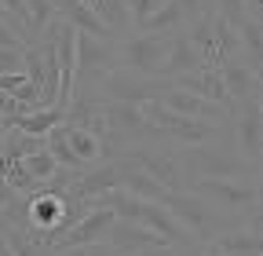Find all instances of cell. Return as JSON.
I'll return each mask as SVG.
<instances>
[{"label":"cell","mask_w":263,"mask_h":256,"mask_svg":"<svg viewBox=\"0 0 263 256\" xmlns=\"http://www.w3.org/2000/svg\"><path fill=\"white\" fill-rule=\"evenodd\" d=\"M161 4H164V0H124L128 22H132V26L139 29V26H143V22H146V19H150V15H154V11H157Z\"/></svg>","instance_id":"obj_17"},{"label":"cell","mask_w":263,"mask_h":256,"mask_svg":"<svg viewBox=\"0 0 263 256\" xmlns=\"http://www.w3.org/2000/svg\"><path fill=\"white\" fill-rule=\"evenodd\" d=\"M238 128H234V139H238V154L245 161L259 165V154H263V106H259V95H249L234 106Z\"/></svg>","instance_id":"obj_6"},{"label":"cell","mask_w":263,"mask_h":256,"mask_svg":"<svg viewBox=\"0 0 263 256\" xmlns=\"http://www.w3.org/2000/svg\"><path fill=\"white\" fill-rule=\"evenodd\" d=\"M172 84L183 88V92H190V95H201V99H209V103H216V106H223L227 114H234V103H230V95H227V88H223L216 66H201V70H194V74H183V77H176Z\"/></svg>","instance_id":"obj_12"},{"label":"cell","mask_w":263,"mask_h":256,"mask_svg":"<svg viewBox=\"0 0 263 256\" xmlns=\"http://www.w3.org/2000/svg\"><path fill=\"white\" fill-rule=\"evenodd\" d=\"M241 15L252 22H263V0H241Z\"/></svg>","instance_id":"obj_22"},{"label":"cell","mask_w":263,"mask_h":256,"mask_svg":"<svg viewBox=\"0 0 263 256\" xmlns=\"http://www.w3.org/2000/svg\"><path fill=\"white\" fill-rule=\"evenodd\" d=\"M209 245H216L223 256H263V234H252V231H245V227L227 231V234L212 238Z\"/></svg>","instance_id":"obj_14"},{"label":"cell","mask_w":263,"mask_h":256,"mask_svg":"<svg viewBox=\"0 0 263 256\" xmlns=\"http://www.w3.org/2000/svg\"><path fill=\"white\" fill-rule=\"evenodd\" d=\"M110 70H117L114 41H99L91 33H77V77H99V74H110Z\"/></svg>","instance_id":"obj_9"},{"label":"cell","mask_w":263,"mask_h":256,"mask_svg":"<svg viewBox=\"0 0 263 256\" xmlns=\"http://www.w3.org/2000/svg\"><path fill=\"white\" fill-rule=\"evenodd\" d=\"M0 4H4V11L22 26V19H26V0H0ZM22 37H26V33H22Z\"/></svg>","instance_id":"obj_21"},{"label":"cell","mask_w":263,"mask_h":256,"mask_svg":"<svg viewBox=\"0 0 263 256\" xmlns=\"http://www.w3.org/2000/svg\"><path fill=\"white\" fill-rule=\"evenodd\" d=\"M161 205L168 209V216L179 223L194 242H201V245L212 242V238H219V234H227V231H238L241 227V220L216 212L212 205H205L197 194H190V190H168V198H164Z\"/></svg>","instance_id":"obj_2"},{"label":"cell","mask_w":263,"mask_h":256,"mask_svg":"<svg viewBox=\"0 0 263 256\" xmlns=\"http://www.w3.org/2000/svg\"><path fill=\"white\" fill-rule=\"evenodd\" d=\"M190 256H223V252H219L216 245H209V242H205V245H194V249H190Z\"/></svg>","instance_id":"obj_24"},{"label":"cell","mask_w":263,"mask_h":256,"mask_svg":"<svg viewBox=\"0 0 263 256\" xmlns=\"http://www.w3.org/2000/svg\"><path fill=\"white\" fill-rule=\"evenodd\" d=\"M81 4H88V8H91V11H95V4H99V0H81Z\"/></svg>","instance_id":"obj_27"},{"label":"cell","mask_w":263,"mask_h":256,"mask_svg":"<svg viewBox=\"0 0 263 256\" xmlns=\"http://www.w3.org/2000/svg\"><path fill=\"white\" fill-rule=\"evenodd\" d=\"M114 212L110 209H88L70 231H66L55 245H51V252H70V249H84V245H99V242H106V234H110V227H114Z\"/></svg>","instance_id":"obj_7"},{"label":"cell","mask_w":263,"mask_h":256,"mask_svg":"<svg viewBox=\"0 0 263 256\" xmlns=\"http://www.w3.org/2000/svg\"><path fill=\"white\" fill-rule=\"evenodd\" d=\"M190 194H197L205 205H212L223 216L245 220L249 212L259 209V183L256 179H197L186 187Z\"/></svg>","instance_id":"obj_3"},{"label":"cell","mask_w":263,"mask_h":256,"mask_svg":"<svg viewBox=\"0 0 263 256\" xmlns=\"http://www.w3.org/2000/svg\"><path fill=\"white\" fill-rule=\"evenodd\" d=\"M183 29V11H179V4L176 0H164V4L139 26V33H179Z\"/></svg>","instance_id":"obj_15"},{"label":"cell","mask_w":263,"mask_h":256,"mask_svg":"<svg viewBox=\"0 0 263 256\" xmlns=\"http://www.w3.org/2000/svg\"><path fill=\"white\" fill-rule=\"evenodd\" d=\"M0 22H4V26H11V29H15V33L22 37V26H18V22H15V19H11V15L4 11V4H0ZM22 41H26V37H22Z\"/></svg>","instance_id":"obj_25"},{"label":"cell","mask_w":263,"mask_h":256,"mask_svg":"<svg viewBox=\"0 0 263 256\" xmlns=\"http://www.w3.org/2000/svg\"><path fill=\"white\" fill-rule=\"evenodd\" d=\"M157 103H161L164 110L179 114V117L205 121V124H216V128H223V121L230 117L223 106H216V103L201 99V95H190V92H183V88H176V84H168V92H161V99H157Z\"/></svg>","instance_id":"obj_8"},{"label":"cell","mask_w":263,"mask_h":256,"mask_svg":"<svg viewBox=\"0 0 263 256\" xmlns=\"http://www.w3.org/2000/svg\"><path fill=\"white\" fill-rule=\"evenodd\" d=\"M22 165H26V172H29V179H33V183H37V190H41V187H44V183H48V179H51V176L59 172V165H55V157H51L48 150H33V154L26 157V161H22Z\"/></svg>","instance_id":"obj_16"},{"label":"cell","mask_w":263,"mask_h":256,"mask_svg":"<svg viewBox=\"0 0 263 256\" xmlns=\"http://www.w3.org/2000/svg\"><path fill=\"white\" fill-rule=\"evenodd\" d=\"M216 74H219V81H223V88H227V95H230V103H241V99H249V95H259V70H252L249 62H241V59H223L219 66H216Z\"/></svg>","instance_id":"obj_11"},{"label":"cell","mask_w":263,"mask_h":256,"mask_svg":"<svg viewBox=\"0 0 263 256\" xmlns=\"http://www.w3.org/2000/svg\"><path fill=\"white\" fill-rule=\"evenodd\" d=\"M0 256H11V245H8V234L0 231Z\"/></svg>","instance_id":"obj_26"},{"label":"cell","mask_w":263,"mask_h":256,"mask_svg":"<svg viewBox=\"0 0 263 256\" xmlns=\"http://www.w3.org/2000/svg\"><path fill=\"white\" fill-rule=\"evenodd\" d=\"M194 249V245H190ZM190 249H172V245H161V249H146V252H136V256H190Z\"/></svg>","instance_id":"obj_23"},{"label":"cell","mask_w":263,"mask_h":256,"mask_svg":"<svg viewBox=\"0 0 263 256\" xmlns=\"http://www.w3.org/2000/svg\"><path fill=\"white\" fill-rule=\"evenodd\" d=\"M4 48H26V41L15 33L11 26H4V22H0V51H4Z\"/></svg>","instance_id":"obj_20"},{"label":"cell","mask_w":263,"mask_h":256,"mask_svg":"<svg viewBox=\"0 0 263 256\" xmlns=\"http://www.w3.org/2000/svg\"><path fill=\"white\" fill-rule=\"evenodd\" d=\"M55 256H117L106 242H99V245H84V249H70V252H55Z\"/></svg>","instance_id":"obj_19"},{"label":"cell","mask_w":263,"mask_h":256,"mask_svg":"<svg viewBox=\"0 0 263 256\" xmlns=\"http://www.w3.org/2000/svg\"><path fill=\"white\" fill-rule=\"evenodd\" d=\"M4 74H26V48H4L0 51V77Z\"/></svg>","instance_id":"obj_18"},{"label":"cell","mask_w":263,"mask_h":256,"mask_svg":"<svg viewBox=\"0 0 263 256\" xmlns=\"http://www.w3.org/2000/svg\"><path fill=\"white\" fill-rule=\"evenodd\" d=\"M179 165H183V179L197 183V179H256L259 165L245 161L238 150H230L223 143H197V147H179Z\"/></svg>","instance_id":"obj_1"},{"label":"cell","mask_w":263,"mask_h":256,"mask_svg":"<svg viewBox=\"0 0 263 256\" xmlns=\"http://www.w3.org/2000/svg\"><path fill=\"white\" fill-rule=\"evenodd\" d=\"M121 157H128L139 172L157 179L164 190H186L183 165H179V147H154V143H136L128 147Z\"/></svg>","instance_id":"obj_5"},{"label":"cell","mask_w":263,"mask_h":256,"mask_svg":"<svg viewBox=\"0 0 263 256\" xmlns=\"http://www.w3.org/2000/svg\"><path fill=\"white\" fill-rule=\"evenodd\" d=\"M106 245H110L117 256H136V252H146V249H161V245H168V242L157 238L154 231H146L143 223L114 220V227H110V234H106Z\"/></svg>","instance_id":"obj_10"},{"label":"cell","mask_w":263,"mask_h":256,"mask_svg":"<svg viewBox=\"0 0 263 256\" xmlns=\"http://www.w3.org/2000/svg\"><path fill=\"white\" fill-rule=\"evenodd\" d=\"M172 33H136L114 44L117 51V70H132L143 77H157L164 66V55H168Z\"/></svg>","instance_id":"obj_4"},{"label":"cell","mask_w":263,"mask_h":256,"mask_svg":"<svg viewBox=\"0 0 263 256\" xmlns=\"http://www.w3.org/2000/svg\"><path fill=\"white\" fill-rule=\"evenodd\" d=\"M201 66H205V62H201V55H197V51L190 48V41L183 37V29H179V33H172L168 55H164V66H161V74H157V77H164V81H176V77L194 74V70H201Z\"/></svg>","instance_id":"obj_13"}]
</instances>
